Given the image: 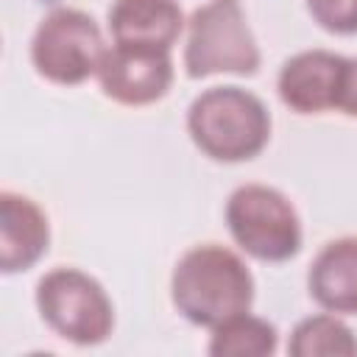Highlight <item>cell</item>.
<instances>
[{"label":"cell","instance_id":"6da1fadb","mask_svg":"<svg viewBox=\"0 0 357 357\" xmlns=\"http://www.w3.org/2000/svg\"><path fill=\"white\" fill-rule=\"evenodd\" d=\"M170 298L181 318L195 326L215 329L218 324L251 310L254 276L234 251L204 243L184 251L176 262Z\"/></svg>","mask_w":357,"mask_h":357},{"label":"cell","instance_id":"7a4b0ae2","mask_svg":"<svg viewBox=\"0 0 357 357\" xmlns=\"http://www.w3.org/2000/svg\"><path fill=\"white\" fill-rule=\"evenodd\" d=\"M187 131L209 159L248 162L271 139V112L248 89L212 86L190 103Z\"/></svg>","mask_w":357,"mask_h":357},{"label":"cell","instance_id":"3957f363","mask_svg":"<svg viewBox=\"0 0 357 357\" xmlns=\"http://www.w3.org/2000/svg\"><path fill=\"white\" fill-rule=\"evenodd\" d=\"M184 70L190 78L218 73L254 75L259 70V47L240 0H209L192 11L187 22Z\"/></svg>","mask_w":357,"mask_h":357},{"label":"cell","instance_id":"277c9868","mask_svg":"<svg viewBox=\"0 0 357 357\" xmlns=\"http://www.w3.org/2000/svg\"><path fill=\"white\" fill-rule=\"evenodd\" d=\"M226 226L234 243L254 259L284 262L301 248L296 206L276 187L243 184L226 201Z\"/></svg>","mask_w":357,"mask_h":357},{"label":"cell","instance_id":"5b68a950","mask_svg":"<svg viewBox=\"0 0 357 357\" xmlns=\"http://www.w3.org/2000/svg\"><path fill=\"white\" fill-rule=\"evenodd\" d=\"M42 321L75 346H98L114 329V307L98 279L78 268H53L36 284Z\"/></svg>","mask_w":357,"mask_h":357},{"label":"cell","instance_id":"8992f818","mask_svg":"<svg viewBox=\"0 0 357 357\" xmlns=\"http://www.w3.org/2000/svg\"><path fill=\"white\" fill-rule=\"evenodd\" d=\"M103 53V33L81 8H53L42 17L31 39V61L36 73L61 86H75L98 75Z\"/></svg>","mask_w":357,"mask_h":357},{"label":"cell","instance_id":"52a82bcc","mask_svg":"<svg viewBox=\"0 0 357 357\" xmlns=\"http://www.w3.org/2000/svg\"><path fill=\"white\" fill-rule=\"evenodd\" d=\"M98 84L106 98L123 106H148L167 95L173 84L170 50L148 45H120L106 47Z\"/></svg>","mask_w":357,"mask_h":357},{"label":"cell","instance_id":"ba28073f","mask_svg":"<svg viewBox=\"0 0 357 357\" xmlns=\"http://www.w3.org/2000/svg\"><path fill=\"white\" fill-rule=\"evenodd\" d=\"M346 56L332 50H301L290 56L276 78L279 98L298 114H318L335 109Z\"/></svg>","mask_w":357,"mask_h":357},{"label":"cell","instance_id":"9c48e42d","mask_svg":"<svg viewBox=\"0 0 357 357\" xmlns=\"http://www.w3.org/2000/svg\"><path fill=\"white\" fill-rule=\"evenodd\" d=\"M50 245L47 215L28 195L0 192V265L3 273L33 268Z\"/></svg>","mask_w":357,"mask_h":357},{"label":"cell","instance_id":"30bf717a","mask_svg":"<svg viewBox=\"0 0 357 357\" xmlns=\"http://www.w3.org/2000/svg\"><path fill=\"white\" fill-rule=\"evenodd\" d=\"M307 287L321 310L357 315V237L329 240L310 265Z\"/></svg>","mask_w":357,"mask_h":357},{"label":"cell","instance_id":"8fae6325","mask_svg":"<svg viewBox=\"0 0 357 357\" xmlns=\"http://www.w3.org/2000/svg\"><path fill=\"white\" fill-rule=\"evenodd\" d=\"M184 28L176 0H114L109 8V31L120 45H148L170 50Z\"/></svg>","mask_w":357,"mask_h":357},{"label":"cell","instance_id":"7c38bea8","mask_svg":"<svg viewBox=\"0 0 357 357\" xmlns=\"http://www.w3.org/2000/svg\"><path fill=\"white\" fill-rule=\"evenodd\" d=\"M279 346L273 324L251 312H240L212 329L206 351L215 357H268Z\"/></svg>","mask_w":357,"mask_h":357},{"label":"cell","instance_id":"4fadbf2b","mask_svg":"<svg viewBox=\"0 0 357 357\" xmlns=\"http://www.w3.org/2000/svg\"><path fill=\"white\" fill-rule=\"evenodd\" d=\"M287 351L293 357H351L357 354V337L335 312H324L296 324Z\"/></svg>","mask_w":357,"mask_h":357},{"label":"cell","instance_id":"5bb4252c","mask_svg":"<svg viewBox=\"0 0 357 357\" xmlns=\"http://www.w3.org/2000/svg\"><path fill=\"white\" fill-rule=\"evenodd\" d=\"M307 11L329 33H357V0H307Z\"/></svg>","mask_w":357,"mask_h":357},{"label":"cell","instance_id":"9a60e30c","mask_svg":"<svg viewBox=\"0 0 357 357\" xmlns=\"http://www.w3.org/2000/svg\"><path fill=\"white\" fill-rule=\"evenodd\" d=\"M335 109L343 112L346 117H357V56L343 61V75H340Z\"/></svg>","mask_w":357,"mask_h":357}]
</instances>
